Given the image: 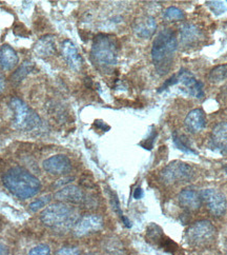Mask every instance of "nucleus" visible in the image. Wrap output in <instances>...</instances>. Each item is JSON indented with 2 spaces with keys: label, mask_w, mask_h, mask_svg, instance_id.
<instances>
[{
  "label": "nucleus",
  "mask_w": 227,
  "mask_h": 255,
  "mask_svg": "<svg viewBox=\"0 0 227 255\" xmlns=\"http://www.w3.org/2000/svg\"><path fill=\"white\" fill-rule=\"evenodd\" d=\"M19 62L16 51L8 44H3L0 48V67L4 71L13 70Z\"/></svg>",
  "instance_id": "nucleus-20"
},
{
  "label": "nucleus",
  "mask_w": 227,
  "mask_h": 255,
  "mask_svg": "<svg viewBox=\"0 0 227 255\" xmlns=\"http://www.w3.org/2000/svg\"><path fill=\"white\" fill-rule=\"evenodd\" d=\"M118 52L119 45L113 35L98 34L93 40L90 57L100 71L110 72L117 65Z\"/></svg>",
  "instance_id": "nucleus-3"
},
{
  "label": "nucleus",
  "mask_w": 227,
  "mask_h": 255,
  "mask_svg": "<svg viewBox=\"0 0 227 255\" xmlns=\"http://www.w3.org/2000/svg\"><path fill=\"white\" fill-rule=\"evenodd\" d=\"M62 56L65 58L68 66L74 71H79L82 67V57L76 48V45L70 40H66L62 44Z\"/></svg>",
  "instance_id": "nucleus-14"
},
{
  "label": "nucleus",
  "mask_w": 227,
  "mask_h": 255,
  "mask_svg": "<svg viewBox=\"0 0 227 255\" xmlns=\"http://www.w3.org/2000/svg\"><path fill=\"white\" fill-rule=\"evenodd\" d=\"M202 202L205 204L208 211L216 217H220L226 212L227 202L224 194L216 189H204L200 193Z\"/></svg>",
  "instance_id": "nucleus-8"
},
{
  "label": "nucleus",
  "mask_w": 227,
  "mask_h": 255,
  "mask_svg": "<svg viewBox=\"0 0 227 255\" xmlns=\"http://www.w3.org/2000/svg\"><path fill=\"white\" fill-rule=\"evenodd\" d=\"M203 34L198 26L192 23H185L180 29V39L181 43L185 47H194L200 40L202 39Z\"/></svg>",
  "instance_id": "nucleus-16"
},
{
  "label": "nucleus",
  "mask_w": 227,
  "mask_h": 255,
  "mask_svg": "<svg viewBox=\"0 0 227 255\" xmlns=\"http://www.w3.org/2000/svg\"><path fill=\"white\" fill-rule=\"evenodd\" d=\"M2 183L14 196L20 199L33 197L41 189V183L38 178L21 167L7 170L2 176Z\"/></svg>",
  "instance_id": "nucleus-1"
},
{
  "label": "nucleus",
  "mask_w": 227,
  "mask_h": 255,
  "mask_svg": "<svg viewBox=\"0 0 227 255\" xmlns=\"http://www.w3.org/2000/svg\"><path fill=\"white\" fill-rule=\"evenodd\" d=\"M143 196V190L141 189V188H137L135 190V192H134V197L136 198V199H139V198H141Z\"/></svg>",
  "instance_id": "nucleus-31"
},
{
  "label": "nucleus",
  "mask_w": 227,
  "mask_h": 255,
  "mask_svg": "<svg viewBox=\"0 0 227 255\" xmlns=\"http://www.w3.org/2000/svg\"><path fill=\"white\" fill-rule=\"evenodd\" d=\"M4 87H5V81H4L3 77L0 75V93H1L4 90Z\"/></svg>",
  "instance_id": "nucleus-32"
},
{
  "label": "nucleus",
  "mask_w": 227,
  "mask_h": 255,
  "mask_svg": "<svg viewBox=\"0 0 227 255\" xmlns=\"http://www.w3.org/2000/svg\"><path fill=\"white\" fill-rule=\"evenodd\" d=\"M82 190L76 186H67L59 190L55 194V198L61 203L79 204L83 200Z\"/></svg>",
  "instance_id": "nucleus-18"
},
{
  "label": "nucleus",
  "mask_w": 227,
  "mask_h": 255,
  "mask_svg": "<svg viewBox=\"0 0 227 255\" xmlns=\"http://www.w3.org/2000/svg\"><path fill=\"white\" fill-rule=\"evenodd\" d=\"M33 68H34V65L30 61H25L24 63H22V65L19 68H18L15 71L14 74L11 76L12 83L19 84L22 79H24L26 76L30 74V73L33 70Z\"/></svg>",
  "instance_id": "nucleus-21"
},
{
  "label": "nucleus",
  "mask_w": 227,
  "mask_h": 255,
  "mask_svg": "<svg viewBox=\"0 0 227 255\" xmlns=\"http://www.w3.org/2000/svg\"><path fill=\"white\" fill-rule=\"evenodd\" d=\"M224 171H225V173L227 174V165H226V166H224Z\"/></svg>",
  "instance_id": "nucleus-33"
},
{
  "label": "nucleus",
  "mask_w": 227,
  "mask_h": 255,
  "mask_svg": "<svg viewBox=\"0 0 227 255\" xmlns=\"http://www.w3.org/2000/svg\"><path fill=\"white\" fill-rule=\"evenodd\" d=\"M133 30L139 38L148 39L151 38L157 31V22L152 17L144 16L138 18V19L135 21L133 25Z\"/></svg>",
  "instance_id": "nucleus-13"
},
{
  "label": "nucleus",
  "mask_w": 227,
  "mask_h": 255,
  "mask_svg": "<svg viewBox=\"0 0 227 255\" xmlns=\"http://www.w3.org/2000/svg\"><path fill=\"white\" fill-rule=\"evenodd\" d=\"M208 79L213 84H220L222 81L227 80V65H221L214 68L208 74Z\"/></svg>",
  "instance_id": "nucleus-22"
},
{
  "label": "nucleus",
  "mask_w": 227,
  "mask_h": 255,
  "mask_svg": "<svg viewBox=\"0 0 227 255\" xmlns=\"http://www.w3.org/2000/svg\"><path fill=\"white\" fill-rule=\"evenodd\" d=\"M186 129L190 133H199L201 132L206 126V116L201 109H195L190 111L184 121Z\"/></svg>",
  "instance_id": "nucleus-17"
},
{
  "label": "nucleus",
  "mask_w": 227,
  "mask_h": 255,
  "mask_svg": "<svg viewBox=\"0 0 227 255\" xmlns=\"http://www.w3.org/2000/svg\"><path fill=\"white\" fill-rule=\"evenodd\" d=\"M217 234L216 227L208 221H199L186 230L187 243L195 247H205L212 244Z\"/></svg>",
  "instance_id": "nucleus-6"
},
{
  "label": "nucleus",
  "mask_w": 227,
  "mask_h": 255,
  "mask_svg": "<svg viewBox=\"0 0 227 255\" xmlns=\"http://www.w3.org/2000/svg\"><path fill=\"white\" fill-rule=\"evenodd\" d=\"M178 84H182L187 93L198 99L204 97V86L202 81L198 80L192 72L186 69H181L177 74Z\"/></svg>",
  "instance_id": "nucleus-9"
},
{
  "label": "nucleus",
  "mask_w": 227,
  "mask_h": 255,
  "mask_svg": "<svg viewBox=\"0 0 227 255\" xmlns=\"http://www.w3.org/2000/svg\"><path fill=\"white\" fill-rule=\"evenodd\" d=\"M111 203H112V206L114 208V210L118 213V215H120V217L123 216L122 214V210L120 208V203H119V199H118L117 195L115 193L112 192V196H111Z\"/></svg>",
  "instance_id": "nucleus-28"
},
{
  "label": "nucleus",
  "mask_w": 227,
  "mask_h": 255,
  "mask_svg": "<svg viewBox=\"0 0 227 255\" xmlns=\"http://www.w3.org/2000/svg\"><path fill=\"white\" fill-rule=\"evenodd\" d=\"M207 5L216 15H221L226 12V6L222 1H207Z\"/></svg>",
  "instance_id": "nucleus-26"
},
{
  "label": "nucleus",
  "mask_w": 227,
  "mask_h": 255,
  "mask_svg": "<svg viewBox=\"0 0 227 255\" xmlns=\"http://www.w3.org/2000/svg\"><path fill=\"white\" fill-rule=\"evenodd\" d=\"M0 255H8L7 247L1 242H0Z\"/></svg>",
  "instance_id": "nucleus-30"
},
{
  "label": "nucleus",
  "mask_w": 227,
  "mask_h": 255,
  "mask_svg": "<svg viewBox=\"0 0 227 255\" xmlns=\"http://www.w3.org/2000/svg\"><path fill=\"white\" fill-rule=\"evenodd\" d=\"M51 199H52V197L50 195L41 196L40 198H37L36 200H34V202L30 205V209L33 212H37L40 210L41 208L47 206L51 202Z\"/></svg>",
  "instance_id": "nucleus-25"
},
{
  "label": "nucleus",
  "mask_w": 227,
  "mask_h": 255,
  "mask_svg": "<svg viewBox=\"0 0 227 255\" xmlns=\"http://www.w3.org/2000/svg\"><path fill=\"white\" fill-rule=\"evenodd\" d=\"M29 255H51V248L48 245L36 246L29 252Z\"/></svg>",
  "instance_id": "nucleus-27"
},
{
  "label": "nucleus",
  "mask_w": 227,
  "mask_h": 255,
  "mask_svg": "<svg viewBox=\"0 0 227 255\" xmlns=\"http://www.w3.org/2000/svg\"><path fill=\"white\" fill-rule=\"evenodd\" d=\"M163 17L166 20H182L185 18V14L182 10L176 6H169L164 11Z\"/></svg>",
  "instance_id": "nucleus-24"
},
{
  "label": "nucleus",
  "mask_w": 227,
  "mask_h": 255,
  "mask_svg": "<svg viewBox=\"0 0 227 255\" xmlns=\"http://www.w3.org/2000/svg\"><path fill=\"white\" fill-rule=\"evenodd\" d=\"M211 144L214 150L226 155L227 154V123L215 126L211 135Z\"/></svg>",
  "instance_id": "nucleus-12"
},
{
  "label": "nucleus",
  "mask_w": 227,
  "mask_h": 255,
  "mask_svg": "<svg viewBox=\"0 0 227 255\" xmlns=\"http://www.w3.org/2000/svg\"><path fill=\"white\" fill-rule=\"evenodd\" d=\"M56 255H80V252L75 247H65L60 249Z\"/></svg>",
  "instance_id": "nucleus-29"
},
{
  "label": "nucleus",
  "mask_w": 227,
  "mask_h": 255,
  "mask_svg": "<svg viewBox=\"0 0 227 255\" xmlns=\"http://www.w3.org/2000/svg\"><path fill=\"white\" fill-rule=\"evenodd\" d=\"M178 202L186 211H197L202 205L201 196L192 189H184L181 191L178 194Z\"/></svg>",
  "instance_id": "nucleus-15"
},
{
  "label": "nucleus",
  "mask_w": 227,
  "mask_h": 255,
  "mask_svg": "<svg viewBox=\"0 0 227 255\" xmlns=\"http://www.w3.org/2000/svg\"><path fill=\"white\" fill-rule=\"evenodd\" d=\"M43 169L52 175H66L72 171V162L68 156L58 154L45 159Z\"/></svg>",
  "instance_id": "nucleus-11"
},
{
  "label": "nucleus",
  "mask_w": 227,
  "mask_h": 255,
  "mask_svg": "<svg viewBox=\"0 0 227 255\" xmlns=\"http://www.w3.org/2000/svg\"><path fill=\"white\" fill-rule=\"evenodd\" d=\"M195 174L193 167L182 161H172L161 171L160 178L163 184L175 185L192 180Z\"/></svg>",
  "instance_id": "nucleus-7"
},
{
  "label": "nucleus",
  "mask_w": 227,
  "mask_h": 255,
  "mask_svg": "<svg viewBox=\"0 0 227 255\" xmlns=\"http://www.w3.org/2000/svg\"><path fill=\"white\" fill-rule=\"evenodd\" d=\"M79 214L75 208L67 204H54L40 214L43 225L56 232H68L78 222Z\"/></svg>",
  "instance_id": "nucleus-4"
},
{
  "label": "nucleus",
  "mask_w": 227,
  "mask_h": 255,
  "mask_svg": "<svg viewBox=\"0 0 227 255\" xmlns=\"http://www.w3.org/2000/svg\"><path fill=\"white\" fill-rule=\"evenodd\" d=\"M177 48V35L170 29L162 30L153 40L151 58L160 74H166L170 69Z\"/></svg>",
  "instance_id": "nucleus-2"
},
{
  "label": "nucleus",
  "mask_w": 227,
  "mask_h": 255,
  "mask_svg": "<svg viewBox=\"0 0 227 255\" xmlns=\"http://www.w3.org/2000/svg\"><path fill=\"white\" fill-rule=\"evenodd\" d=\"M103 228V220L101 216L90 214L83 216L79 220L74 226V234L78 238L84 236L90 233H95L100 231Z\"/></svg>",
  "instance_id": "nucleus-10"
},
{
  "label": "nucleus",
  "mask_w": 227,
  "mask_h": 255,
  "mask_svg": "<svg viewBox=\"0 0 227 255\" xmlns=\"http://www.w3.org/2000/svg\"><path fill=\"white\" fill-rule=\"evenodd\" d=\"M10 107L13 111V126L16 130L22 132H33L39 130L42 122L39 115L19 98H12Z\"/></svg>",
  "instance_id": "nucleus-5"
},
{
  "label": "nucleus",
  "mask_w": 227,
  "mask_h": 255,
  "mask_svg": "<svg viewBox=\"0 0 227 255\" xmlns=\"http://www.w3.org/2000/svg\"><path fill=\"white\" fill-rule=\"evenodd\" d=\"M172 139H174L176 148L179 149L180 151H182L186 154H196L195 150H193L192 147L188 144L183 135H180L178 132H174V134H172Z\"/></svg>",
  "instance_id": "nucleus-23"
},
{
  "label": "nucleus",
  "mask_w": 227,
  "mask_h": 255,
  "mask_svg": "<svg viewBox=\"0 0 227 255\" xmlns=\"http://www.w3.org/2000/svg\"><path fill=\"white\" fill-rule=\"evenodd\" d=\"M36 55L42 57V58H48L54 55L56 52V40L55 37L52 35H45L42 38H40L37 43L35 45L34 49Z\"/></svg>",
  "instance_id": "nucleus-19"
}]
</instances>
